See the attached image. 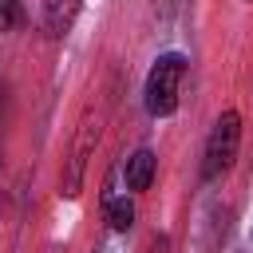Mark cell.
I'll return each mask as SVG.
<instances>
[{
  "label": "cell",
  "mask_w": 253,
  "mask_h": 253,
  "mask_svg": "<svg viewBox=\"0 0 253 253\" xmlns=\"http://www.w3.org/2000/svg\"><path fill=\"white\" fill-rule=\"evenodd\" d=\"M24 24V4L20 0H0V36L16 32Z\"/></svg>",
  "instance_id": "cell-7"
},
{
  "label": "cell",
  "mask_w": 253,
  "mask_h": 253,
  "mask_svg": "<svg viewBox=\"0 0 253 253\" xmlns=\"http://www.w3.org/2000/svg\"><path fill=\"white\" fill-rule=\"evenodd\" d=\"M182 79H186V55L182 51H166L154 59V67L146 71V83H142V103H146V115L154 119H170L178 111V99H182Z\"/></svg>",
  "instance_id": "cell-1"
},
{
  "label": "cell",
  "mask_w": 253,
  "mask_h": 253,
  "mask_svg": "<svg viewBox=\"0 0 253 253\" xmlns=\"http://www.w3.org/2000/svg\"><path fill=\"white\" fill-rule=\"evenodd\" d=\"M103 217H107V225H111L115 233H126V229L134 225L138 210H134V202L123 194V198H107V206H103Z\"/></svg>",
  "instance_id": "cell-6"
},
{
  "label": "cell",
  "mask_w": 253,
  "mask_h": 253,
  "mask_svg": "<svg viewBox=\"0 0 253 253\" xmlns=\"http://www.w3.org/2000/svg\"><path fill=\"white\" fill-rule=\"evenodd\" d=\"M237 150H241V115L229 107L210 126V138H206V150H202V178L206 182L225 178L237 162Z\"/></svg>",
  "instance_id": "cell-2"
},
{
  "label": "cell",
  "mask_w": 253,
  "mask_h": 253,
  "mask_svg": "<svg viewBox=\"0 0 253 253\" xmlns=\"http://www.w3.org/2000/svg\"><path fill=\"white\" fill-rule=\"evenodd\" d=\"M126 190L130 194H146L150 190V182H154V174H158V154L150 150V146H138L130 158H126Z\"/></svg>",
  "instance_id": "cell-4"
},
{
  "label": "cell",
  "mask_w": 253,
  "mask_h": 253,
  "mask_svg": "<svg viewBox=\"0 0 253 253\" xmlns=\"http://www.w3.org/2000/svg\"><path fill=\"white\" fill-rule=\"evenodd\" d=\"M83 0H43V32L47 40H63L79 16Z\"/></svg>",
  "instance_id": "cell-5"
},
{
  "label": "cell",
  "mask_w": 253,
  "mask_h": 253,
  "mask_svg": "<svg viewBox=\"0 0 253 253\" xmlns=\"http://www.w3.org/2000/svg\"><path fill=\"white\" fill-rule=\"evenodd\" d=\"M103 134V119L99 115H87L71 138V150H67V162H63V174H59V198H79L83 190V178H87V162L95 154V142Z\"/></svg>",
  "instance_id": "cell-3"
},
{
  "label": "cell",
  "mask_w": 253,
  "mask_h": 253,
  "mask_svg": "<svg viewBox=\"0 0 253 253\" xmlns=\"http://www.w3.org/2000/svg\"><path fill=\"white\" fill-rule=\"evenodd\" d=\"M241 4H253V0H241Z\"/></svg>",
  "instance_id": "cell-8"
}]
</instances>
